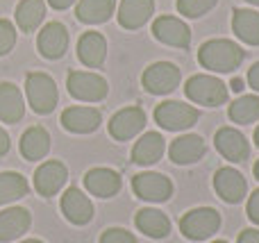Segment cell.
<instances>
[{"label": "cell", "mask_w": 259, "mask_h": 243, "mask_svg": "<svg viewBox=\"0 0 259 243\" xmlns=\"http://www.w3.org/2000/svg\"><path fill=\"white\" fill-rule=\"evenodd\" d=\"M7 153H9V136H7V132L0 127V157H5Z\"/></svg>", "instance_id": "cell-37"}, {"label": "cell", "mask_w": 259, "mask_h": 243, "mask_svg": "<svg viewBox=\"0 0 259 243\" xmlns=\"http://www.w3.org/2000/svg\"><path fill=\"white\" fill-rule=\"evenodd\" d=\"M184 93L191 103L207 105V107H219L228 103V84L221 82L214 75H193L184 84Z\"/></svg>", "instance_id": "cell-2"}, {"label": "cell", "mask_w": 259, "mask_h": 243, "mask_svg": "<svg viewBox=\"0 0 259 243\" xmlns=\"http://www.w3.org/2000/svg\"><path fill=\"white\" fill-rule=\"evenodd\" d=\"M84 189L96 198H114L121 191V175L112 168H91L84 175Z\"/></svg>", "instance_id": "cell-15"}, {"label": "cell", "mask_w": 259, "mask_h": 243, "mask_svg": "<svg viewBox=\"0 0 259 243\" xmlns=\"http://www.w3.org/2000/svg\"><path fill=\"white\" fill-rule=\"evenodd\" d=\"M21 243H44V241H39V239H25V241H21Z\"/></svg>", "instance_id": "cell-41"}, {"label": "cell", "mask_w": 259, "mask_h": 243, "mask_svg": "<svg viewBox=\"0 0 259 243\" xmlns=\"http://www.w3.org/2000/svg\"><path fill=\"white\" fill-rule=\"evenodd\" d=\"M214 243H228V241H214Z\"/></svg>", "instance_id": "cell-44"}, {"label": "cell", "mask_w": 259, "mask_h": 243, "mask_svg": "<svg viewBox=\"0 0 259 243\" xmlns=\"http://www.w3.org/2000/svg\"><path fill=\"white\" fill-rule=\"evenodd\" d=\"M66 86H68V93H71L73 98L84 100V103H100L109 91L105 77H100L98 73H87V71L68 73Z\"/></svg>", "instance_id": "cell-6"}, {"label": "cell", "mask_w": 259, "mask_h": 243, "mask_svg": "<svg viewBox=\"0 0 259 243\" xmlns=\"http://www.w3.org/2000/svg\"><path fill=\"white\" fill-rule=\"evenodd\" d=\"M237 243H259V230H255V227H248V230H243L241 234H239Z\"/></svg>", "instance_id": "cell-35"}, {"label": "cell", "mask_w": 259, "mask_h": 243, "mask_svg": "<svg viewBox=\"0 0 259 243\" xmlns=\"http://www.w3.org/2000/svg\"><path fill=\"white\" fill-rule=\"evenodd\" d=\"M155 12V0H121L118 5V23L125 30H137L146 25Z\"/></svg>", "instance_id": "cell-20"}, {"label": "cell", "mask_w": 259, "mask_h": 243, "mask_svg": "<svg viewBox=\"0 0 259 243\" xmlns=\"http://www.w3.org/2000/svg\"><path fill=\"white\" fill-rule=\"evenodd\" d=\"M248 84H250L255 91H259V62L252 64V68L248 71Z\"/></svg>", "instance_id": "cell-36"}, {"label": "cell", "mask_w": 259, "mask_h": 243, "mask_svg": "<svg viewBox=\"0 0 259 243\" xmlns=\"http://www.w3.org/2000/svg\"><path fill=\"white\" fill-rule=\"evenodd\" d=\"M66 180H68V171L62 162H46L34 173V189L39 196L50 198V196L62 191Z\"/></svg>", "instance_id": "cell-13"}, {"label": "cell", "mask_w": 259, "mask_h": 243, "mask_svg": "<svg viewBox=\"0 0 259 243\" xmlns=\"http://www.w3.org/2000/svg\"><path fill=\"white\" fill-rule=\"evenodd\" d=\"M134 193L148 203H166L173 196V182L161 173H139L132 180Z\"/></svg>", "instance_id": "cell-8"}, {"label": "cell", "mask_w": 259, "mask_h": 243, "mask_svg": "<svg viewBox=\"0 0 259 243\" xmlns=\"http://www.w3.org/2000/svg\"><path fill=\"white\" fill-rule=\"evenodd\" d=\"M255 145L259 148V125H257V130H255Z\"/></svg>", "instance_id": "cell-40"}, {"label": "cell", "mask_w": 259, "mask_h": 243, "mask_svg": "<svg viewBox=\"0 0 259 243\" xmlns=\"http://www.w3.org/2000/svg\"><path fill=\"white\" fill-rule=\"evenodd\" d=\"M221 227V214L211 207H198L180 218V232L191 241H205Z\"/></svg>", "instance_id": "cell-4"}, {"label": "cell", "mask_w": 259, "mask_h": 243, "mask_svg": "<svg viewBox=\"0 0 259 243\" xmlns=\"http://www.w3.org/2000/svg\"><path fill=\"white\" fill-rule=\"evenodd\" d=\"M30 212L23 207H9L0 212V243L16 241L30 230Z\"/></svg>", "instance_id": "cell-19"}, {"label": "cell", "mask_w": 259, "mask_h": 243, "mask_svg": "<svg viewBox=\"0 0 259 243\" xmlns=\"http://www.w3.org/2000/svg\"><path fill=\"white\" fill-rule=\"evenodd\" d=\"M100 243H137L132 232L121 230V227H109V230L103 232L100 236Z\"/></svg>", "instance_id": "cell-33"}, {"label": "cell", "mask_w": 259, "mask_h": 243, "mask_svg": "<svg viewBox=\"0 0 259 243\" xmlns=\"http://www.w3.org/2000/svg\"><path fill=\"white\" fill-rule=\"evenodd\" d=\"M214 143H216V150H219L228 162H234V164L246 162L248 155H250V143H248V139L239 130H234V127H221L214 136Z\"/></svg>", "instance_id": "cell-11"}, {"label": "cell", "mask_w": 259, "mask_h": 243, "mask_svg": "<svg viewBox=\"0 0 259 243\" xmlns=\"http://www.w3.org/2000/svg\"><path fill=\"white\" fill-rule=\"evenodd\" d=\"M46 3L44 0H21L16 7V23L23 32H34L44 23Z\"/></svg>", "instance_id": "cell-28"}, {"label": "cell", "mask_w": 259, "mask_h": 243, "mask_svg": "<svg viewBox=\"0 0 259 243\" xmlns=\"http://www.w3.org/2000/svg\"><path fill=\"white\" fill-rule=\"evenodd\" d=\"M248 218H250L255 225H259V189L252 191V196L248 198Z\"/></svg>", "instance_id": "cell-34"}, {"label": "cell", "mask_w": 259, "mask_h": 243, "mask_svg": "<svg viewBox=\"0 0 259 243\" xmlns=\"http://www.w3.org/2000/svg\"><path fill=\"white\" fill-rule=\"evenodd\" d=\"M152 34L166 45L173 48H189L191 43V30L184 21L175 16H159L152 23Z\"/></svg>", "instance_id": "cell-10"}, {"label": "cell", "mask_w": 259, "mask_h": 243, "mask_svg": "<svg viewBox=\"0 0 259 243\" xmlns=\"http://www.w3.org/2000/svg\"><path fill=\"white\" fill-rule=\"evenodd\" d=\"M114 9H116V0H80V5L75 9V16L82 23L96 25V23L109 21Z\"/></svg>", "instance_id": "cell-27"}, {"label": "cell", "mask_w": 259, "mask_h": 243, "mask_svg": "<svg viewBox=\"0 0 259 243\" xmlns=\"http://www.w3.org/2000/svg\"><path fill=\"white\" fill-rule=\"evenodd\" d=\"M205 150H207L205 141L198 134H182L170 143L168 155L173 164L184 166V164H196L198 159H202L205 157Z\"/></svg>", "instance_id": "cell-17"}, {"label": "cell", "mask_w": 259, "mask_h": 243, "mask_svg": "<svg viewBox=\"0 0 259 243\" xmlns=\"http://www.w3.org/2000/svg\"><path fill=\"white\" fill-rule=\"evenodd\" d=\"M36 48L46 59H59L68 48V32L62 23L53 21L41 27L36 36Z\"/></svg>", "instance_id": "cell-14"}, {"label": "cell", "mask_w": 259, "mask_h": 243, "mask_svg": "<svg viewBox=\"0 0 259 243\" xmlns=\"http://www.w3.org/2000/svg\"><path fill=\"white\" fill-rule=\"evenodd\" d=\"M230 118L239 125L259 121V95H241L230 105Z\"/></svg>", "instance_id": "cell-30"}, {"label": "cell", "mask_w": 259, "mask_h": 243, "mask_svg": "<svg viewBox=\"0 0 259 243\" xmlns=\"http://www.w3.org/2000/svg\"><path fill=\"white\" fill-rule=\"evenodd\" d=\"M219 0H178V12L187 18H200L207 14Z\"/></svg>", "instance_id": "cell-31"}, {"label": "cell", "mask_w": 259, "mask_h": 243, "mask_svg": "<svg viewBox=\"0 0 259 243\" xmlns=\"http://www.w3.org/2000/svg\"><path fill=\"white\" fill-rule=\"evenodd\" d=\"M180 68L170 62H155L143 71L141 77V84L146 86L148 93H155V95H164L175 91V86L180 84Z\"/></svg>", "instance_id": "cell-7"}, {"label": "cell", "mask_w": 259, "mask_h": 243, "mask_svg": "<svg viewBox=\"0 0 259 243\" xmlns=\"http://www.w3.org/2000/svg\"><path fill=\"white\" fill-rule=\"evenodd\" d=\"M25 114V103L16 84L0 82V121L3 123H18Z\"/></svg>", "instance_id": "cell-22"}, {"label": "cell", "mask_w": 259, "mask_h": 243, "mask_svg": "<svg viewBox=\"0 0 259 243\" xmlns=\"http://www.w3.org/2000/svg\"><path fill=\"white\" fill-rule=\"evenodd\" d=\"M73 3H75V0H48V5L53 9H66V7H71Z\"/></svg>", "instance_id": "cell-38"}, {"label": "cell", "mask_w": 259, "mask_h": 243, "mask_svg": "<svg viewBox=\"0 0 259 243\" xmlns=\"http://www.w3.org/2000/svg\"><path fill=\"white\" fill-rule=\"evenodd\" d=\"M198 118H200L198 109L187 103H180V100H166V103L157 105V109H155L157 125L168 132L187 130V127L196 125Z\"/></svg>", "instance_id": "cell-5"}, {"label": "cell", "mask_w": 259, "mask_h": 243, "mask_svg": "<svg viewBox=\"0 0 259 243\" xmlns=\"http://www.w3.org/2000/svg\"><path fill=\"white\" fill-rule=\"evenodd\" d=\"M62 214L73 225H87L94 218V205L77 186H71L62 196Z\"/></svg>", "instance_id": "cell-16"}, {"label": "cell", "mask_w": 259, "mask_h": 243, "mask_svg": "<svg viewBox=\"0 0 259 243\" xmlns=\"http://www.w3.org/2000/svg\"><path fill=\"white\" fill-rule=\"evenodd\" d=\"M25 93H27V103L36 114H50L57 107L59 100L57 84L46 73H30L25 77Z\"/></svg>", "instance_id": "cell-3"}, {"label": "cell", "mask_w": 259, "mask_h": 243, "mask_svg": "<svg viewBox=\"0 0 259 243\" xmlns=\"http://www.w3.org/2000/svg\"><path fill=\"white\" fill-rule=\"evenodd\" d=\"M246 3H250V5H255V7H259V0H246Z\"/></svg>", "instance_id": "cell-43"}, {"label": "cell", "mask_w": 259, "mask_h": 243, "mask_svg": "<svg viewBox=\"0 0 259 243\" xmlns=\"http://www.w3.org/2000/svg\"><path fill=\"white\" fill-rule=\"evenodd\" d=\"M232 30L243 43L259 45V12L237 7L232 14Z\"/></svg>", "instance_id": "cell-25"}, {"label": "cell", "mask_w": 259, "mask_h": 243, "mask_svg": "<svg viewBox=\"0 0 259 243\" xmlns=\"http://www.w3.org/2000/svg\"><path fill=\"white\" fill-rule=\"evenodd\" d=\"M16 43V30L9 21L0 18V55H7Z\"/></svg>", "instance_id": "cell-32"}, {"label": "cell", "mask_w": 259, "mask_h": 243, "mask_svg": "<svg viewBox=\"0 0 259 243\" xmlns=\"http://www.w3.org/2000/svg\"><path fill=\"white\" fill-rule=\"evenodd\" d=\"M50 150V136L44 127H30L27 132H23L21 136V155L27 162H36L44 159Z\"/></svg>", "instance_id": "cell-26"}, {"label": "cell", "mask_w": 259, "mask_h": 243, "mask_svg": "<svg viewBox=\"0 0 259 243\" xmlns=\"http://www.w3.org/2000/svg\"><path fill=\"white\" fill-rule=\"evenodd\" d=\"M230 89H232L234 93H241V91H243V80H239V77H234V80L230 82Z\"/></svg>", "instance_id": "cell-39"}, {"label": "cell", "mask_w": 259, "mask_h": 243, "mask_svg": "<svg viewBox=\"0 0 259 243\" xmlns=\"http://www.w3.org/2000/svg\"><path fill=\"white\" fill-rule=\"evenodd\" d=\"M252 171H255V177H257V180H259V162L255 164V168H252Z\"/></svg>", "instance_id": "cell-42"}, {"label": "cell", "mask_w": 259, "mask_h": 243, "mask_svg": "<svg viewBox=\"0 0 259 243\" xmlns=\"http://www.w3.org/2000/svg\"><path fill=\"white\" fill-rule=\"evenodd\" d=\"M164 136L159 132H148L141 139L137 141V145L132 148V162L141 164V166H150V164H157L164 155Z\"/></svg>", "instance_id": "cell-23"}, {"label": "cell", "mask_w": 259, "mask_h": 243, "mask_svg": "<svg viewBox=\"0 0 259 243\" xmlns=\"http://www.w3.org/2000/svg\"><path fill=\"white\" fill-rule=\"evenodd\" d=\"M77 57L84 66L96 68L107 57V41L100 32H84L77 41Z\"/></svg>", "instance_id": "cell-21"}, {"label": "cell", "mask_w": 259, "mask_h": 243, "mask_svg": "<svg viewBox=\"0 0 259 243\" xmlns=\"http://www.w3.org/2000/svg\"><path fill=\"white\" fill-rule=\"evenodd\" d=\"M146 127V114L141 107H125L116 112L109 121V134L116 141H127Z\"/></svg>", "instance_id": "cell-12"}, {"label": "cell", "mask_w": 259, "mask_h": 243, "mask_svg": "<svg viewBox=\"0 0 259 243\" xmlns=\"http://www.w3.org/2000/svg\"><path fill=\"white\" fill-rule=\"evenodd\" d=\"M30 184L21 173H0V205H9L14 200L27 196Z\"/></svg>", "instance_id": "cell-29"}, {"label": "cell", "mask_w": 259, "mask_h": 243, "mask_svg": "<svg viewBox=\"0 0 259 243\" xmlns=\"http://www.w3.org/2000/svg\"><path fill=\"white\" fill-rule=\"evenodd\" d=\"M246 59V50L230 39H211L205 41L198 50V62L202 68L214 73H232Z\"/></svg>", "instance_id": "cell-1"}, {"label": "cell", "mask_w": 259, "mask_h": 243, "mask_svg": "<svg viewBox=\"0 0 259 243\" xmlns=\"http://www.w3.org/2000/svg\"><path fill=\"white\" fill-rule=\"evenodd\" d=\"M134 223H137V227L143 232L146 236H150V239H166L170 232V221L168 216H166L164 212H159V209H139L137 216H134Z\"/></svg>", "instance_id": "cell-24"}, {"label": "cell", "mask_w": 259, "mask_h": 243, "mask_svg": "<svg viewBox=\"0 0 259 243\" xmlns=\"http://www.w3.org/2000/svg\"><path fill=\"white\" fill-rule=\"evenodd\" d=\"M62 125L73 134H89L98 130L100 112L94 107H68L62 114Z\"/></svg>", "instance_id": "cell-18"}, {"label": "cell", "mask_w": 259, "mask_h": 243, "mask_svg": "<svg viewBox=\"0 0 259 243\" xmlns=\"http://www.w3.org/2000/svg\"><path fill=\"white\" fill-rule=\"evenodd\" d=\"M214 189H216V193H219V198H223L225 203L237 205L246 198L248 184H246V177H243L237 168L223 166V168H219L214 175Z\"/></svg>", "instance_id": "cell-9"}]
</instances>
